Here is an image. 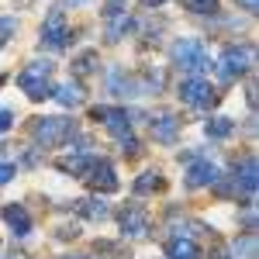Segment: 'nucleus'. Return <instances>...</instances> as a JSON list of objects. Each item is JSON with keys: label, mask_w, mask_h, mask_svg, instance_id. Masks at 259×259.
I'll list each match as a JSON object with an SVG mask.
<instances>
[{"label": "nucleus", "mask_w": 259, "mask_h": 259, "mask_svg": "<svg viewBox=\"0 0 259 259\" xmlns=\"http://www.w3.org/2000/svg\"><path fill=\"white\" fill-rule=\"evenodd\" d=\"M173 66L183 69L187 76H200V73L211 66L204 41H197V38H177V41H173Z\"/></svg>", "instance_id": "f257e3e1"}, {"label": "nucleus", "mask_w": 259, "mask_h": 259, "mask_svg": "<svg viewBox=\"0 0 259 259\" xmlns=\"http://www.w3.org/2000/svg\"><path fill=\"white\" fill-rule=\"evenodd\" d=\"M52 69H56V66H52L49 59H45V62H41V59L38 62H28V66L21 69V76H18L21 90H24L31 100L52 97V90H56V87H52Z\"/></svg>", "instance_id": "f03ea898"}, {"label": "nucleus", "mask_w": 259, "mask_h": 259, "mask_svg": "<svg viewBox=\"0 0 259 259\" xmlns=\"http://www.w3.org/2000/svg\"><path fill=\"white\" fill-rule=\"evenodd\" d=\"M252 62H256L252 45H232V49H225L221 59L214 62V73H218V80L232 83V80H239V76H245V73L252 69Z\"/></svg>", "instance_id": "7ed1b4c3"}, {"label": "nucleus", "mask_w": 259, "mask_h": 259, "mask_svg": "<svg viewBox=\"0 0 259 259\" xmlns=\"http://www.w3.org/2000/svg\"><path fill=\"white\" fill-rule=\"evenodd\" d=\"M76 124L69 118H35V124H31V135H35V142L38 145H45V149H56V145H62V142L76 139Z\"/></svg>", "instance_id": "20e7f679"}, {"label": "nucleus", "mask_w": 259, "mask_h": 259, "mask_svg": "<svg viewBox=\"0 0 259 259\" xmlns=\"http://www.w3.org/2000/svg\"><path fill=\"white\" fill-rule=\"evenodd\" d=\"M187 187L197 190V187H214L221 180V169L211 159H200V152H187Z\"/></svg>", "instance_id": "39448f33"}, {"label": "nucleus", "mask_w": 259, "mask_h": 259, "mask_svg": "<svg viewBox=\"0 0 259 259\" xmlns=\"http://www.w3.org/2000/svg\"><path fill=\"white\" fill-rule=\"evenodd\" d=\"M180 100L187 107H211L218 100V94H214V87L204 76H187V80L180 83Z\"/></svg>", "instance_id": "423d86ee"}, {"label": "nucleus", "mask_w": 259, "mask_h": 259, "mask_svg": "<svg viewBox=\"0 0 259 259\" xmlns=\"http://www.w3.org/2000/svg\"><path fill=\"white\" fill-rule=\"evenodd\" d=\"M66 38H69V31H66V14H62V7H56L45 24H41V49H49V52H59L66 49Z\"/></svg>", "instance_id": "0eeeda50"}, {"label": "nucleus", "mask_w": 259, "mask_h": 259, "mask_svg": "<svg viewBox=\"0 0 259 259\" xmlns=\"http://www.w3.org/2000/svg\"><path fill=\"white\" fill-rule=\"evenodd\" d=\"M90 118L104 121V128H107L118 142L132 139V118H128V111H121V107H94Z\"/></svg>", "instance_id": "6e6552de"}, {"label": "nucleus", "mask_w": 259, "mask_h": 259, "mask_svg": "<svg viewBox=\"0 0 259 259\" xmlns=\"http://www.w3.org/2000/svg\"><path fill=\"white\" fill-rule=\"evenodd\" d=\"M83 183H87L90 190H97V194H114V190H118V173H114L111 162L94 159V162H90V169L83 173Z\"/></svg>", "instance_id": "1a4fd4ad"}, {"label": "nucleus", "mask_w": 259, "mask_h": 259, "mask_svg": "<svg viewBox=\"0 0 259 259\" xmlns=\"http://www.w3.org/2000/svg\"><path fill=\"white\" fill-rule=\"evenodd\" d=\"M149 232V214H145V207L142 204H128L124 211H121V235L124 239H139Z\"/></svg>", "instance_id": "9d476101"}, {"label": "nucleus", "mask_w": 259, "mask_h": 259, "mask_svg": "<svg viewBox=\"0 0 259 259\" xmlns=\"http://www.w3.org/2000/svg\"><path fill=\"white\" fill-rule=\"evenodd\" d=\"M232 183H235V194H245V197L252 200V194H256V156H245L242 162H235V177H232Z\"/></svg>", "instance_id": "9b49d317"}, {"label": "nucleus", "mask_w": 259, "mask_h": 259, "mask_svg": "<svg viewBox=\"0 0 259 259\" xmlns=\"http://www.w3.org/2000/svg\"><path fill=\"white\" fill-rule=\"evenodd\" d=\"M107 90H111L114 97H135V94H139V83L132 80L121 66H111V69H107Z\"/></svg>", "instance_id": "f8f14e48"}, {"label": "nucleus", "mask_w": 259, "mask_h": 259, "mask_svg": "<svg viewBox=\"0 0 259 259\" xmlns=\"http://www.w3.org/2000/svg\"><path fill=\"white\" fill-rule=\"evenodd\" d=\"M177 135H180V121H177V114H156L152 118V139L156 142H162V145H169V142H177Z\"/></svg>", "instance_id": "ddd939ff"}, {"label": "nucleus", "mask_w": 259, "mask_h": 259, "mask_svg": "<svg viewBox=\"0 0 259 259\" xmlns=\"http://www.w3.org/2000/svg\"><path fill=\"white\" fill-rule=\"evenodd\" d=\"M4 221L11 225V232H14V239H24V235L31 232V218H28V211H24V204H7V207H4Z\"/></svg>", "instance_id": "4468645a"}, {"label": "nucleus", "mask_w": 259, "mask_h": 259, "mask_svg": "<svg viewBox=\"0 0 259 259\" xmlns=\"http://www.w3.org/2000/svg\"><path fill=\"white\" fill-rule=\"evenodd\" d=\"M104 21H107V28H104L107 41H121L124 35L135 31V18H132L128 11H121V14H114V18H104Z\"/></svg>", "instance_id": "2eb2a0df"}, {"label": "nucleus", "mask_w": 259, "mask_h": 259, "mask_svg": "<svg viewBox=\"0 0 259 259\" xmlns=\"http://www.w3.org/2000/svg\"><path fill=\"white\" fill-rule=\"evenodd\" d=\"M166 256L169 259H200V249L194 239H183V235H173L166 242Z\"/></svg>", "instance_id": "dca6fc26"}, {"label": "nucleus", "mask_w": 259, "mask_h": 259, "mask_svg": "<svg viewBox=\"0 0 259 259\" xmlns=\"http://www.w3.org/2000/svg\"><path fill=\"white\" fill-rule=\"evenodd\" d=\"M52 97L59 100L62 107H80L83 104V87L76 80H66V83H59V87L52 90Z\"/></svg>", "instance_id": "f3484780"}, {"label": "nucleus", "mask_w": 259, "mask_h": 259, "mask_svg": "<svg viewBox=\"0 0 259 259\" xmlns=\"http://www.w3.org/2000/svg\"><path fill=\"white\" fill-rule=\"evenodd\" d=\"M76 211H80L87 221H104L111 214V207L104 204V197H87V200H76Z\"/></svg>", "instance_id": "a211bd4d"}, {"label": "nucleus", "mask_w": 259, "mask_h": 259, "mask_svg": "<svg viewBox=\"0 0 259 259\" xmlns=\"http://www.w3.org/2000/svg\"><path fill=\"white\" fill-rule=\"evenodd\" d=\"M204 132H207V139L221 142V139H228V135L235 132V121L232 118H211L207 124H204Z\"/></svg>", "instance_id": "6ab92c4d"}, {"label": "nucleus", "mask_w": 259, "mask_h": 259, "mask_svg": "<svg viewBox=\"0 0 259 259\" xmlns=\"http://www.w3.org/2000/svg\"><path fill=\"white\" fill-rule=\"evenodd\" d=\"M232 252H235V259H256V235L245 232L242 239H235L232 242Z\"/></svg>", "instance_id": "aec40b11"}, {"label": "nucleus", "mask_w": 259, "mask_h": 259, "mask_svg": "<svg viewBox=\"0 0 259 259\" xmlns=\"http://www.w3.org/2000/svg\"><path fill=\"white\" fill-rule=\"evenodd\" d=\"M162 180H159V169H145L139 180H135V194H152V190H159Z\"/></svg>", "instance_id": "412c9836"}, {"label": "nucleus", "mask_w": 259, "mask_h": 259, "mask_svg": "<svg viewBox=\"0 0 259 259\" xmlns=\"http://www.w3.org/2000/svg\"><path fill=\"white\" fill-rule=\"evenodd\" d=\"M97 62H100L97 52H83V56L73 62V66H76V73H80V76H87V73H94V69H97Z\"/></svg>", "instance_id": "4be33fe9"}, {"label": "nucleus", "mask_w": 259, "mask_h": 259, "mask_svg": "<svg viewBox=\"0 0 259 259\" xmlns=\"http://www.w3.org/2000/svg\"><path fill=\"white\" fill-rule=\"evenodd\" d=\"M183 7L194 11V14H214L218 11V0H183Z\"/></svg>", "instance_id": "5701e85b"}, {"label": "nucleus", "mask_w": 259, "mask_h": 259, "mask_svg": "<svg viewBox=\"0 0 259 259\" xmlns=\"http://www.w3.org/2000/svg\"><path fill=\"white\" fill-rule=\"evenodd\" d=\"M14 28H18V21H14V18H4V21H0V49L7 45V38H11V31H14Z\"/></svg>", "instance_id": "b1692460"}, {"label": "nucleus", "mask_w": 259, "mask_h": 259, "mask_svg": "<svg viewBox=\"0 0 259 259\" xmlns=\"http://www.w3.org/2000/svg\"><path fill=\"white\" fill-rule=\"evenodd\" d=\"M14 173H18V169H14V162H0V187H4V183H11Z\"/></svg>", "instance_id": "393cba45"}, {"label": "nucleus", "mask_w": 259, "mask_h": 259, "mask_svg": "<svg viewBox=\"0 0 259 259\" xmlns=\"http://www.w3.org/2000/svg\"><path fill=\"white\" fill-rule=\"evenodd\" d=\"M11 124H14V114L4 107V111H0V135H4V132H11Z\"/></svg>", "instance_id": "a878e982"}, {"label": "nucleus", "mask_w": 259, "mask_h": 259, "mask_svg": "<svg viewBox=\"0 0 259 259\" xmlns=\"http://www.w3.org/2000/svg\"><path fill=\"white\" fill-rule=\"evenodd\" d=\"M76 235H80L76 225H62V228H59V239H76Z\"/></svg>", "instance_id": "bb28decb"}, {"label": "nucleus", "mask_w": 259, "mask_h": 259, "mask_svg": "<svg viewBox=\"0 0 259 259\" xmlns=\"http://www.w3.org/2000/svg\"><path fill=\"white\" fill-rule=\"evenodd\" d=\"M235 4H239L245 14H256V11H259V0H235Z\"/></svg>", "instance_id": "cd10ccee"}, {"label": "nucleus", "mask_w": 259, "mask_h": 259, "mask_svg": "<svg viewBox=\"0 0 259 259\" xmlns=\"http://www.w3.org/2000/svg\"><path fill=\"white\" fill-rule=\"evenodd\" d=\"M211 259H228V252H225V249H221V245H218V249L211 252Z\"/></svg>", "instance_id": "c85d7f7f"}, {"label": "nucleus", "mask_w": 259, "mask_h": 259, "mask_svg": "<svg viewBox=\"0 0 259 259\" xmlns=\"http://www.w3.org/2000/svg\"><path fill=\"white\" fill-rule=\"evenodd\" d=\"M0 259H28L24 252H7V256H0Z\"/></svg>", "instance_id": "c756f323"}, {"label": "nucleus", "mask_w": 259, "mask_h": 259, "mask_svg": "<svg viewBox=\"0 0 259 259\" xmlns=\"http://www.w3.org/2000/svg\"><path fill=\"white\" fill-rule=\"evenodd\" d=\"M142 4H149V7H152V4H162V0H142Z\"/></svg>", "instance_id": "7c9ffc66"}, {"label": "nucleus", "mask_w": 259, "mask_h": 259, "mask_svg": "<svg viewBox=\"0 0 259 259\" xmlns=\"http://www.w3.org/2000/svg\"><path fill=\"white\" fill-rule=\"evenodd\" d=\"M62 259H90V256H62Z\"/></svg>", "instance_id": "2f4dec72"}]
</instances>
